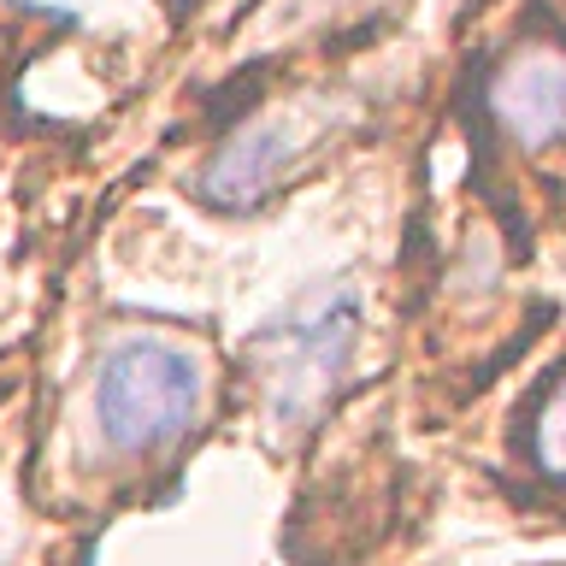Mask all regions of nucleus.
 <instances>
[{"mask_svg":"<svg viewBox=\"0 0 566 566\" xmlns=\"http://www.w3.org/2000/svg\"><path fill=\"white\" fill-rule=\"evenodd\" d=\"M295 154H301L295 118H277V113L248 118L242 130L212 154L201 189H207V201H219V207H254L260 195L295 166Z\"/></svg>","mask_w":566,"mask_h":566,"instance_id":"4","label":"nucleus"},{"mask_svg":"<svg viewBox=\"0 0 566 566\" xmlns=\"http://www.w3.org/2000/svg\"><path fill=\"white\" fill-rule=\"evenodd\" d=\"M201 407V366L189 348L159 343V336H130L106 354L95 384V424L101 442L118 454H154L177 442L195 424Z\"/></svg>","mask_w":566,"mask_h":566,"instance_id":"2","label":"nucleus"},{"mask_svg":"<svg viewBox=\"0 0 566 566\" xmlns=\"http://www.w3.org/2000/svg\"><path fill=\"white\" fill-rule=\"evenodd\" d=\"M484 106L495 130L520 148H555L566 142V48L531 42L513 48L502 65L490 71Z\"/></svg>","mask_w":566,"mask_h":566,"instance_id":"3","label":"nucleus"},{"mask_svg":"<svg viewBox=\"0 0 566 566\" xmlns=\"http://www.w3.org/2000/svg\"><path fill=\"white\" fill-rule=\"evenodd\" d=\"M360 331H366L360 295H354L348 283H318V290L295 295L290 307L254 336L260 384H265V401H272L277 424L307 419L313 407L348 378Z\"/></svg>","mask_w":566,"mask_h":566,"instance_id":"1","label":"nucleus"},{"mask_svg":"<svg viewBox=\"0 0 566 566\" xmlns=\"http://www.w3.org/2000/svg\"><path fill=\"white\" fill-rule=\"evenodd\" d=\"M531 454L548 478H566V378L548 389L537 424H531Z\"/></svg>","mask_w":566,"mask_h":566,"instance_id":"5","label":"nucleus"}]
</instances>
